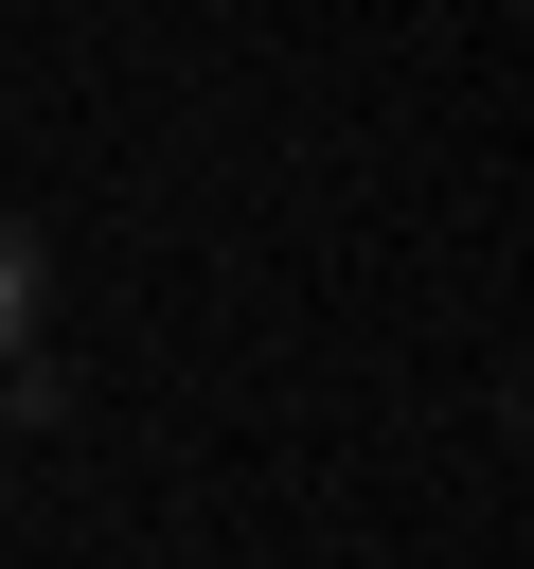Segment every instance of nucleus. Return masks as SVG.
<instances>
[{
    "instance_id": "1",
    "label": "nucleus",
    "mask_w": 534,
    "mask_h": 569,
    "mask_svg": "<svg viewBox=\"0 0 534 569\" xmlns=\"http://www.w3.org/2000/svg\"><path fill=\"white\" fill-rule=\"evenodd\" d=\"M36 320H53V249H36V231H18V213H0V356H18V338H36Z\"/></svg>"
}]
</instances>
